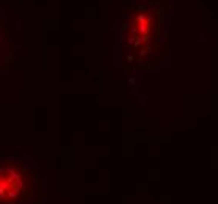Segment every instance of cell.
Wrapping results in <instances>:
<instances>
[{
    "instance_id": "1",
    "label": "cell",
    "mask_w": 218,
    "mask_h": 204,
    "mask_svg": "<svg viewBox=\"0 0 218 204\" xmlns=\"http://www.w3.org/2000/svg\"><path fill=\"white\" fill-rule=\"evenodd\" d=\"M163 11L157 5L140 6L124 25V44L130 52L144 58L156 47L162 27Z\"/></svg>"
},
{
    "instance_id": "2",
    "label": "cell",
    "mask_w": 218,
    "mask_h": 204,
    "mask_svg": "<svg viewBox=\"0 0 218 204\" xmlns=\"http://www.w3.org/2000/svg\"><path fill=\"white\" fill-rule=\"evenodd\" d=\"M38 192L33 171L19 163H0V204H25Z\"/></svg>"
}]
</instances>
